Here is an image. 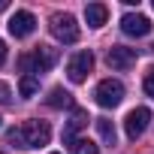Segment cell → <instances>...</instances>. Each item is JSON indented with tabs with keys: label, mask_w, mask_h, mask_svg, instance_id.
<instances>
[{
	"label": "cell",
	"mask_w": 154,
	"mask_h": 154,
	"mask_svg": "<svg viewBox=\"0 0 154 154\" xmlns=\"http://www.w3.org/2000/svg\"><path fill=\"white\" fill-rule=\"evenodd\" d=\"M94 124H97V133H100V139H103L106 145H115V142H118V133H115V124H112L109 118H97Z\"/></svg>",
	"instance_id": "4fadbf2b"
},
{
	"label": "cell",
	"mask_w": 154,
	"mask_h": 154,
	"mask_svg": "<svg viewBox=\"0 0 154 154\" xmlns=\"http://www.w3.org/2000/svg\"><path fill=\"white\" fill-rule=\"evenodd\" d=\"M72 154H100V148L91 139H75L72 142Z\"/></svg>",
	"instance_id": "9a60e30c"
},
{
	"label": "cell",
	"mask_w": 154,
	"mask_h": 154,
	"mask_svg": "<svg viewBox=\"0 0 154 154\" xmlns=\"http://www.w3.org/2000/svg\"><path fill=\"white\" fill-rule=\"evenodd\" d=\"M106 63L112 69H130L136 63V48H127V45H112L109 54H106Z\"/></svg>",
	"instance_id": "9c48e42d"
},
{
	"label": "cell",
	"mask_w": 154,
	"mask_h": 154,
	"mask_svg": "<svg viewBox=\"0 0 154 154\" xmlns=\"http://www.w3.org/2000/svg\"><path fill=\"white\" fill-rule=\"evenodd\" d=\"M148 121H151V112H148L145 106H136V109L124 118V133H127V139H133V142H136V139L145 133Z\"/></svg>",
	"instance_id": "8992f818"
},
{
	"label": "cell",
	"mask_w": 154,
	"mask_h": 154,
	"mask_svg": "<svg viewBox=\"0 0 154 154\" xmlns=\"http://www.w3.org/2000/svg\"><path fill=\"white\" fill-rule=\"evenodd\" d=\"M3 63H6V42L0 39V66H3Z\"/></svg>",
	"instance_id": "ac0fdd59"
},
{
	"label": "cell",
	"mask_w": 154,
	"mask_h": 154,
	"mask_svg": "<svg viewBox=\"0 0 154 154\" xmlns=\"http://www.w3.org/2000/svg\"><path fill=\"white\" fill-rule=\"evenodd\" d=\"M54 60H57V51L48 48V45H39L36 51L24 54V57L18 60V66H21V72H27V75H39V72H48V69L54 66Z\"/></svg>",
	"instance_id": "7a4b0ae2"
},
{
	"label": "cell",
	"mask_w": 154,
	"mask_h": 154,
	"mask_svg": "<svg viewBox=\"0 0 154 154\" xmlns=\"http://www.w3.org/2000/svg\"><path fill=\"white\" fill-rule=\"evenodd\" d=\"M0 103H9V85L0 82Z\"/></svg>",
	"instance_id": "e0dca14e"
},
{
	"label": "cell",
	"mask_w": 154,
	"mask_h": 154,
	"mask_svg": "<svg viewBox=\"0 0 154 154\" xmlns=\"http://www.w3.org/2000/svg\"><path fill=\"white\" fill-rule=\"evenodd\" d=\"M51 154H57V151H51Z\"/></svg>",
	"instance_id": "ffe728a7"
},
{
	"label": "cell",
	"mask_w": 154,
	"mask_h": 154,
	"mask_svg": "<svg viewBox=\"0 0 154 154\" xmlns=\"http://www.w3.org/2000/svg\"><path fill=\"white\" fill-rule=\"evenodd\" d=\"M51 139V127L45 121H24L21 127L9 130V142H15L18 148H39V145H48Z\"/></svg>",
	"instance_id": "6da1fadb"
},
{
	"label": "cell",
	"mask_w": 154,
	"mask_h": 154,
	"mask_svg": "<svg viewBox=\"0 0 154 154\" xmlns=\"http://www.w3.org/2000/svg\"><path fill=\"white\" fill-rule=\"evenodd\" d=\"M6 6H9V3H6V0H0V12H3V9H6Z\"/></svg>",
	"instance_id": "d6986e66"
},
{
	"label": "cell",
	"mask_w": 154,
	"mask_h": 154,
	"mask_svg": "<svg viewBox=\"0 0 154 154\" xmlns=\"http://www.w3.org/2000/svg\"><path fill=\"white\" fill-rule=\"evenodd\" d=\"M142 88H145V94L154 100V66L148 69V75H145V82H142Z\"/></svg>",
	"instance_id": "2e32d148"
},
{
	"label": "cell",
	"mask_w": 154,
	"mask_h": 154,
	"mask_svg": "<svg viewBox=\"0 0 154 154\" xmlns=\"http://www.w3.org/2000/svg\"><path fill=\"white\" fill-rule=\"evenodd\" d=\"M91 69H94V54L91 51H75L69 57V63H66V75H69V82H75V85L85 82Z\"/></svg>",
	"instance_id": "5b68a950"
},
{
	"label": "cell",
	"mask_w": 154,
	"mask_h": 154,
	"mask_svg": "<svg viewBox=\"0 0 154 154\" xmlns=\"http://www.w3.org/2000/svg\"><path fill=\"white\" fill-rule=\"evenodd\" d=\"M85 124H88V112H85V109H72V115H69V121H66V127H63V142L72 145V142H75V133H79Z\"/></svg>",
	"instance_id": "30bf717a"
},
{
	"label": "cell",
	"mask_w": 154,
	"mask_h": 154,
	"mask_svg": "<svg viewBox=\"0 0 154 154\" xmlns=\"http://www.w3.org/2000/svg\"><path fill=\"white\" fill-rule=\"evenodd\" d=\"M106 18H109V9H106V3H88L85 6V21H88V27H103L106 24Z\"/></svg>",
	"instance_id": "8fae6325"
},
{
	"label": "cell",
	"mask_w": 154,
	"mask_h": 154,
	"mask_svg": "<svg viewBox=\"0 0 154 154\" xmlns=\"http://www.w3.org/2000/svg\"><path fill=\"white\" fill-rule=\"evenodd\" d=\"M121 30H124L127 36H148V33H151V18H145V15H139V12H127V15L121 18Z\"/></svg>",
	"instance_id": "ba28073f"
},
{
	"label": "cell",
	"mask_w": 154,
	"mask_h": 154,
	"mask_svg": "<svg viewBox=\"0 0 154 154\" xmlns=\"http://www.w3.org/2000/svg\"><path fill=\"white\" fill-rule=\"evenodd\" d=\"M0 154H3V151H0Z\"/></svg>",
	"instance_id": "44dd1931"
},
{
	"label": "cell",
	"mask_w": 154,
	"mask_h": 154,
	"mask_svg": "<svg viewBox=\"0 0 154 154\" xmlns=\"http://www.w3.org/2000/svg\"><path fill=\"white\" fill-rule=\"evenodd\" d=\"M48 30H51V36H54L57 42H63V45L79 42V24H75V18H72L69 12H57V15H51Z\"/></svg>",
	"instance_id": "3957f363"
},
{
	"label": "cell",
	"mask_w": 154,
	"mask_h": 154,
	"mask_svg": "<svg viewBox=\"0 0 154 154\" xmlns=\"http://www.w3.org/2000/svg\"><path fill=\"white\" fill-rule=\"evenodd\" d=\"M45 103H48L51 109H69V106H72V94L63 91V88H51L48 97H45Z\"/></svg>",
	"instance_id": "7c38bea8"
},
{
	"label": "cell",
	"mask_w": 154,
	"mask_h": 154,
	"mask_svg": "<svg viewBox=\"0 0 154 154\" xmlns=\"http://www.w3.org/2000/svg\"><path fill=\"white\" fill-rule=\"evenodd\" d=\"M9 33L15 36V39H24V36H30L33 30H36V15L33 12H27V9H18L12 18H9Z\"/></svg>",
	"instance_id": "52a82bcc"
},
{
	"label": "cell",
	"mask_w": 154,
	"mask_h": 154,
	"mask_svg": "<svg viewBox=\"0 0 154 154\" xmlns=\"http://www.w3.org/2000/svg\"><path fill=\"white\" fill-rule=\"evenodd\" d=\"M94 97H97V103H100L103 109H115V106L124 100V85H121L118 79H103V82L97 85Z\"/></svg>",
	"instance_id": "277c9868"
},
{
	"label": "cell",
	"mask_w": 154,
	"mask_h": 154,
	"mask_svg": "<svg viewBox=\"0 0 154 154\" xmlns=\"http://www.w3.org/2000/svg\"><path fill=\"white\" fill-rule=\"evenodd\" d=\"M18 91H21V97H33L39 91V79L36 75H24V79L18 82Z\"/></svg>",
	"instance_id": "5bb4252c"
}]
</instances>
